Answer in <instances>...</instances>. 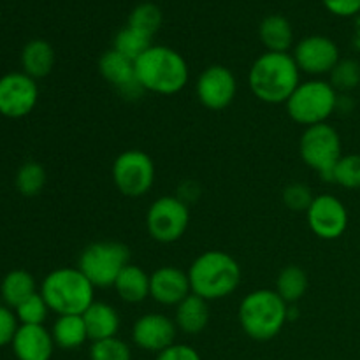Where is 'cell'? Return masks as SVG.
I'll use <instances>...</instances> for the list:
<instances>
[{
    "instance_id": "28",
    "label": "cell",
    "mask_w": 360,
    "mask_h": 360,
    "mask_svg": "<svg viewBox=\"0 0 360 360\" xmlns=\"http://www.w3.org/2000/svg\"><path fill=\"white\" fill-rule=\"evenodd\" d=\"M329 83L338 94H348L360 86V62L355 58H341L329 74Z\"/></svg>"
},
{
    "instance_id": "8",
    "label": "cell",
    "mask_w": 360,
    "mask_h": 360,
    "mask_svg": "<svg viewBox=\"0 0 360 360\" xmlns=\"http://www.w3.org/2000/svg\"><path fill=\"white\" fill-rule=\"evenodd\" d=\"M299 155L309 169L330 183L334 167L343 157L340 132L329 123L306 127L299 141Z\"/></svg>"
},
{
    "instance_id": "7",
    "label": "cell",
    "mask_w": 360,
    "mask_h": 360,
    "mask_svg": "<svg viewBox=\"0 0 360 360\" xmlns=\"http://www.w3.org/2000/svg\"><path fill=\"white\" fill-rule=\"evenodd\" d=\"M130 264V252L123 243L97 241L81 252L77 269L95 288L115 287L116 278Z\"/></svg>"
},
{
    "instance_id": "19",
    "label": "cell",
    "mask_w": 360,
    "mask_h": 360,
    "mask_svg": "<svg viewBox=\"0 0 360 360\" xmlns=\"http://www.w3.org/2000/svg\"><path fill=\"white\" fill-rule=\"evenodd\" d=\"M83 320L86 326L88 340L91 343L115 338L122 326V319L115 306L104 301H94V304L83 313Z\"/></svg>"
},
{
    "instance_id": "5",
    "label": "cell",
    "mask_w": 360,
    "mask_h": 360,
    "mask_svg": "<svg viewBox=\"0 0 360 360\" xmlns=\"http://www.w3.org/2000/svg\"><path fill=\"white\" fill-rule=\"evenodd\" d=\"M41 295L56 315H83L95 301V287L77 267L51 271L41 283Z\"/></svg>"
},
{
    "instance_id": "11",
    "label": "cell",
    "mask_w": 360,
    "mask_h": 360,
    "mask_svg": "<svg viewBox=\"0 0 360 360\" xmlns=\"http://www.w3.org/2000/svg\"><path fill=\"white\" fill-rule=\"evenodd\" d=\"M308 227L316 238L334 241L341 238L348 229V210L336 195L322 193L313 199L306 211Z\"/></svg>"
},
{
    "instance_id": "15",
    "label": "cell",
    "mask_w": 360,
    "mask_h": 360,
    "mask_svg": "<svg viewBox=\"0 0 360 360\" xmlns=\"http://www.w3.org/2000/svg\"><path fill=\"white\" fill-rule=\"evenodd\" d=\"M174 319L164 313H146L139 316L132 326V341L137 348L151 354H160L167 347L176 343Z\"/></svg>"
},
{
    "instance_id": "3",
    "label": "cell",
    "mask_w": 360,
    "mask_h": 360,
    "mask_svg": "<svg viewBox=\"0 0 360 360\" xmlns=\"http://www.w3.org/2000/svg\"><path fill=\"white\" fill-rule=\"evenodd\" d=\"M136 74L141 88L157 95L178 94L190 79L188 63L181 53L155 44L136 60Z\"/></svg>"
},
{
    "instance_id": "13",
    "label": "cell",
    "mask_w": 360,
    "mask_h": 360,
    "mask_svg": "<svg viewBox=\"0 0 360 360\" xmlns=\"http://www.w3.org/2000/svg\"><path fill=\"white\" fill-rule=\"evenodd\" d=\"M195 94L200 104L210 111H224L238 95V81L225 65H210L199 74Z\"/></svg>"
},
{
    "instance_id": "4",
    "label": "cell",
    "mask_w": 360,
    "mask_h": 360,
    "mask_svg": "<svg viewBox=\"0 0 360 360\" xmlns=\"http://www.w3.org/2000/svg\"><path fill=\"white\" fill-rule=\"evenodd\" d=\"M288 304L276 290L259 288L245 295L238 309L243 333L255 341H271L287 323Z\"/></svg>"
},
{
    "instance_id": "35",
    "label": "cell",
    "mask_w": 360,
    "mask_h": 360,
    "mask_svg": "<svg viewBox=\"0 0 360 360\" xmlns=\"http://www.w3.org/2000/svg\"><path fill=\"white\" fill-rule=\"evenodd\" d=\"M20 322L9 306L0 304V348L11 345L14 334H16Z\"/></svg>"
},
{
    "instance_id": "1",
    "label": "cell",
    "mask_w": 360,
    "mask_h": 360,
    "mask_svg": "<svg viewBox=\"0 0 360 360\" xmlns=\"http://www.w3.org/2000/svg\"><path fill=\"white\" fill-rule=\"evenodd\" d=\"M299 83L301 70L290 53L266 51L250 67V90L266 104H285Z\"/></svg>"
},
{
    "instance_id": "26",
    "label": "cell",
    "mask_w": 360,
    "mask_h": 360,
    "mask_svg": "<svg viewBox=\"0 0 360 360\" xmlns=\"http://www.w3.org/2000/svg\"><path fill=\"white\" fill-rule=\"evenodd\" d=\"M308 287L309 281L306 271L299 266H287L278 274L276 288L274 290L280 294V297L287 304H290V302L301 301L306 295V292H308Z\"/></svg>"
},
{
    "instance_id": "25",
    "label": "cell",
    "mask_w": 360,
    "mask_h": 360,
    "mask_svg": "<svg viewBox=\"0 0 360 360\" xmlns=\"http://www.w3.org/2000/svg\"><path fill=\"white\" fill-rule=\"evenodd\" d=\"M0 294H2L6 306H9L11 309L18 308L21 302L37 294L35 278L23 269L11 271L4 276L2 285H0Z\"/></svg>"
},
{
    "instance_id": "6",
    "label": "cell",
    "mask_w": 360,
    "mask_h": 360,
    "mask_svg": "<svg viewBox=\"0 0 360 360\" xmlns=\"http://www.w3.org/2000/svg\"><path fill=\"white\" fill-rule=\"evenodd\" d=\"M340 94L329 81L313 79L301 81L294 94L285 102L287 115L299 125L313 127L327 123V120L338 111Z\"/></svg>"
},
{
    "instance_id": "16",
    "label": "cell",
    "mask_w": 360,
    "mask_h": 360,
    "mask_svg": "<svg viewBox=\"0 0 360 360\" xmlns=\"http://www.w3.org/2000/svg\"><path fill=\"white\" fill-rule=\"evenodd\" d=\"M98 70H101V76L122 97L136 101V98H139L144 94L139 81H137L136 62L123 56L116 49L111 48L102 53V56L98 58Z\"/></svg>"
},
{
    "instance_id": "17",
    "label": "cell",
    "mask_w": 360,
    "mask_h": 360,
    "mask_svg": "<svg viewBox=\"0 0 360 360\" xmlns=\"http://www.w3.org/2000/svg\"><path fill=\"white\" fill-rule=\"evenodd\" d=\"M192 294L188 273L174 266H162L150 274V297L157 304L176 308Z\"/></svg>"
},
{
    "instance_id": "31",
    "label": "cell",
    "mask_w": 360,
    "mask_h": 360,
    "mask_svg": "<svg viewBox=\"0 0 360 360\" xmlns=\"http://www.w3.org/2000/svg\"><path fill=\"white\" fill-rule=\"evenodd\" d=\"M330 183H336L347 190L360 188V155H343L334 167Z\"/></svg>"
},
{
    "instance_id": "2",
    "label": "cell",
    "mask_w": 360,
    "mask_h": 360,
    "mask_svg": "<svg viewBox=\"0 0 360 360\" xmlns=\"http://www.w3.org/2000/svg\"><path fill=\"white\" fill-rule=\"evenodd\" d=\"M186 273L192 294L207 302L231 297L241 285V266L234 257L220 250L200 253Z\"/></svg>"
},
{
    "instance_id": "37",
    "label": "cell",
    "mask_w": 360,
    "mask_h": 360,
    "mask_svg": "<svg viewBox=\"0 0 360 360\" xmlns=\"http://www.w3.org/2000/svg\"><path fill=\"white\" fill-rule=\"evenodd\" d=\"M330 14L340 18H350L360 13V0H322Z\"/></svg>"
},
{
    "instance_id": "22",
    "label": "cell",
    "mask_w": 360,
    "mask_h": 360,
    "mask_svg": "<svg viewBox=\"0 0 360 360\" xmlns=\"http://www.w3.org/2000/svg\"><path fill=\"white\" fill-rule=\"evenodd\" d=\"M21 67L27 76L35 81L48 76L55 67V49L44 39H34L27 42L21 51Z\"/></svg>"
},
{
    "instance_id": "29",
    "label": "cell",
    "mask_w": 360,
    "mask_h": 360,
    "mask_svg": "<svg viewBox=\"0 0 360 360\" xmlns=\"http://www.w3.org/2000/svg\"><path fill=\"white\" fill-rule=\"evenodd\" d=\"M16 188L23 197H35L46 185V171L39 162H25L16 172Z\"/></svg>"
},
{
    "instance_id": "27",
    "label": "cell",
    "mask_w": 360,
    "mask_h": 360,
    "mask_svg": "<svg viewBox=\"0 0 360 360\" xmlns=\"http://www.w3.org/2000/svg\"><path fill=\"white\" fill-rule=\"evenodd\" d=\"M151 39L153 37H150V35L143 34V32L136 30V28L127 25V27H123L122 30L116 34L112 49H116V51L122 53L123 56H127V58L136 62L144 51H148V49L153 46L151 44Z\"/></svg>"
},
{
    "instance_id": "20",
    "label": "cell",
    "mask_w": 360,
    "mask_h": 360,
    "mask_svg": "<svg viewBox=\"0 0 360 360\" xmlns=\"http://www.w3.org/2000/svg\"><path fill=\"white\" fill-rule=\"evenodd\" d=\"M210 302L195 294H190L174 308V323L183 334L195 336L210 323Z\"/></svg>"
},
{
    "instance_id": "24",
    "label": "cell",
    "mask_w": 360,
    "mask_h": 360,
    "mask_svg": "<svg viewBox=\"0 0 360 360\" xmlns=\"http://www.w3.org/2000/svg\"><path fill=\"white\" fill-rule=\"evenodd\" d=\"M53 341L62 350H76L88 341L83 315H60L51 327Z\"/></svg>"
},
{
    "instance_id": "12",
    "label": "cell",
    "mask_w": 360,
    "mask_h": 360,
    "mask_svg": "<svg viewBox=\"0 0 360 360\" xmlns=\"http://www.w3.org/2000/svg\"><path fill=\"white\" fill-rule=\"evenodd\" d=\"M39 101V86L25 72H9L0 77V115L23 118L30 115Z\"/></svg>"
},
{
    "instance_id": "33",
    "label": "cell",
    "mask_w": 360,
    "mask_h": 360,
    "mask_svg": "<svg viewBox=\"0 0 360 360\" xmlns=\"http://www.w3.org/2000/svg\"><path fill=\"white\" fill-rule=\"evenodd\" d=\"M90 360H132V350L118 336L108 338L91 343Z\"/></svg>"
},
{
    "instance_id": "14",
    "label": "cell",
    "mask_w": 360,
    "mask_h": 360,
    "mask_svg": "<svg viewBox=\"0 0 360 360\" xmlns=\"http://www.w3.org/2000/svg\"><path fill=\"white\" fill-rule=\"evenodd\" d=\"M295 63L299 70L309 76H323L330 74L341 60L340 48L336 42L326 35H308L295 44L294 53Z\"/></svg>"
},
{
    "instance_id": "9",
    "label": "cell",
    "mask_w": 360,
    "mask_h": 360,
    "mask_svg": "<svg viewBox=\"0 0 360 360\" xmlns=\"http://www.w3.org/2000/svg\"><path fill=\"white\" fill-rule=\"evenodd\" d=\"M190 224L188 204L174 195L155 199L146 211V231L153 241L171 245L185 236Z\"/></svg>"
},
{
    "instance_id": "10",
    "label": "cell",
    "mask_w": 360,
    "mask_h": 360,
    "mask_svg": "<svg viewBox=\"0 0 360 360\" xmlns=\"http://www.w3.org/2000/svg\"><path fill=\"white\" fill-rule=\"evenodd\" d=\"M111 176L122 195L137 199L153 188L155 162L143 150H127L112 162Z\"/></svg>"
},
{
    "instance_id": "23",
    "label": "cell",
    "mask_w": 360,
    "mask_h": 360,
    "mask_svg": "<svg viewBox=\"0 0 360 360\" xmlns=\"http://www.w3.org/2000/svg\"><path fill=\"white\" fill-rule=\"evenodd\" d=\"M127 304H139L144 299L150 297V274L139 266L129 264L125 269L116 278L115 287H112Z\"/></svg>"
},
{
    "instance_id": "32",
    "label": "cell",
    "mask_w": 360,
    "mask_h": 360,
    "mask_svg": "<svg viewBox=\"0 0 360 360\" xmlns=\"http://www.w3.org/2000/svg\"><path fill=\"white\" fill-rule=\"evenodd\" d=\"M14 315H16L20 326H44L49 315V308L41 292H37L27 301L21 302L18 308H14Z\"/></svg>"
},
{
    "instance_id": "36",
    "label": "cell",
    "mask_w": 360,
    "mask_h": 360,
    "mask_svg": "<svg viewBox=\"0 0 360 360\" xmlns=\"http://www.w3.org/2000/svg\"><path fill=\"white\" fill-rule=\"evenodd\" d=\"M155 360H202L200 359L199 352L193 347L185 343H174L171 347H167L165 350H162L160 354H157Z\"/></svg>"
},
{
    "instance_id": "21",
    "label": "cell",
    "mask_w": 360,
    "mask_h": 360,
    "mask_svg": "<svg viewBox=\"0 0 360 360\" xmlns=\"http://www.w3.org/2000/svg\"><path fill=\"white\" fill-rule=\"evenodd\" d=\"M259 37L266 51L288 53L294 44V28L281 14H271L260 21Z\"/></svg>"
},
{
    "instance_id": "30",
    "label": "cell",
    "mask_w": 360,
    "mask_h": 360,
    "mask_svg": "<svg viewBox=\"0 0 360 360\" xmlns=\"http://www.w3.org/2000/svg\"><path fill=\"white\" fill-rule=\"evenodd\" d=\"M162 25V11L155 4L144 2L134 7L129 16V27L153 37Z\"/></svg>"
},
{
    "instance_id": "34",
    "label": "cell",
    "mask_w": 360,
    "mask_h": 360,
    "mask_svg": "<svg viewBox=\"0 0 360 360\" xmlns=\"http://www.w3.org/2000/svg\"><path fill=\"white\" fill-rule=\"evenodd\" d=\"M283 204L292 211H308V207L313 202V192L308 185L304 183H290L285 186L283 193H281Z\"/></svg>"
},
{
    "instance_id": "18",
    "label": "cell",
    "mask_w": 360,
    "mask_h": 360,
    "mask_svg": "<svg viewBox=\"0 0 360 360\" xmlns=\"http://www.w3.org/2000/svg\"><path fill=\"white\" fill-rule=\"evenodd\" d=\"M11 347L18 360H51L56 345L44 326H20Z\"/></svg>"
}]
</instances>
